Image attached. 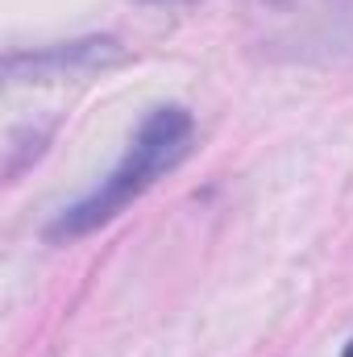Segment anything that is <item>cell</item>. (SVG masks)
<instances>
[{"mask_svg":"<svg viewBox=\"0 0 353 357\" xmlns=\"http://www.w3.org/2000/svg\"><path fill=\"white\" fill-rule=\"evenodd\" d=\"M191 142H195V116L183 104L150 108L137 121L125 154L117 158V167L104 178H96L84 195L63 204L46 220V237L67 245V241H80V237H88L96 229L112 225L133 199H142L158 178H167L191 154Z\"/></svg>","mask_w":353,"mask_h":357,"instance_id":"1","label":"cell"},{"mask_svg":"<svg viewBox=\"0 0 353 357\" xmlns=\"http://www.w3.org/2000/svg\"><path fill=\"white\" fill-rule=\"evenodd\" d=\"M254 46L287 63H329L353 50V0H241Z\"/></svg>","mask_w":353,"mask_h":357,"instance_id":"2","label":"cell"},{"mask_svg":"<svg viewBox=\"0 0 353 357\" xmlns=\"http://www.w3.org/2000/svg\"><path fill=\"white\" fill-rule=\"evenodd\" d=\"M125 46L117 38H75L33 50H8L4 54V79L8 84H54V79H84L96 71L121 67Z\"/></svg>","mask_w":353,"mask_h":357,"instance_id":"3","label":"cell"},{"mask_svg":"<svg viewBox=\"0 0 353 357\" xmlns=\"http://www.w3.org/2000/svg\"><path fill=\"white\" fill-rule=\"evenodd\" d=\"M50 129H13L8 133V146H4V178H17L25 171V162H33L42 150H25V146H46Z\"/></svg>","mask_w":353,"mask_h":357,"instance_id":"4","label":"cell"},{"mask_svg":"<svg viewBox=\"0 0 353 357\" xmlns=\"http://www.w3.org/2000/svg\"><path fill=\"white\" fill-rule=\"evenodd\" d=\"M341 357H353V341H350V345H345V354H341Z\"/></svg>","mask_w":353,"mask_h":357,"instance_id":"5","label":"cell"},{"mask_svg":"<svg viewBox=\"0 0 353 357\" xmlns=\"http://www.w3.org/2000/svg\"><path fill=\"white\" fill-rule=\"evenodd\" d=\"M158 4H163V0H158Z\"/></svg>","mask_w":353,"mask_h":357,"instance_id":"6","label":"cell"}]
</instances>
